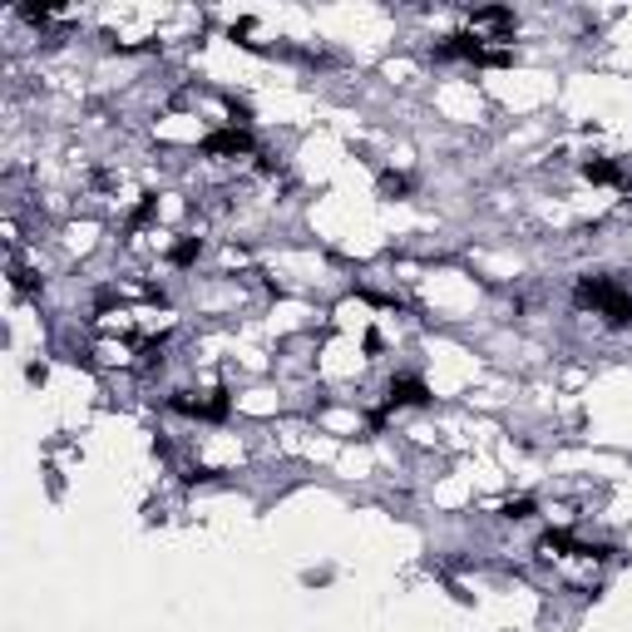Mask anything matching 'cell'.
I'll use <instances>...</instances> for the list:
<instances>
[{
    "label": "cell",
    "mask_w": 632,
    "mask_h": 632,
    "mask_svg": "<svg viewBox=\"0 0 632 632\" xmlns=\"http://www.w3.org/2000/svg\"><path fill=\"white\" fill-rule=\"evenodd\" d=\"M514 25H519V20H514L509 5H484V10L470 15V35L484 40V45H489V40H514Z\"/></svg>",
    "instance_id": "2"
},
{
    "label": "cell",
    "mask_w": 632,
    "mask_h": 632,
    "mask_svg": "<svg viewBox=\"0 0 632 632\" xmlns=\"http://www.w3.org/2000/svg\"><path fill=\"white\" fill-rule=\"evenodd\" d=\"M583 173H588L593 183H623V163H613V158H593Z\"/></svg>",
    "instance_id": "6"
},
{
    "label": "cell",
    "mask_w": 632,
    "mask_h": 632,
    "mask_svg": "<svg viewBox=\"0 0 632 632\" xmlns=\"http://www.w3.org/2000/svg\"><path fill=\"white\" fill-rule=\"evenodd\" d=\"M203 154H208V158L252 154V134H247V129H218V134H208V139H203Z\"/></svg>",
    "instance_id": "3"
},
{
    "label": "cell",
    "mask_w": 632,
    "mask_h": 632,
    "mask_svg": "<svg viewBox=\"0 0 632 632\" xmlns=\"http://www.w3.org/2000/svg\"><path fill=\"white\" fill-rule=\"evenodd\" d=\"M435 395L420 376H395L391 381V395H386V410H400V405H430Z\"/></svg>",
    "instance_id": "4"
},
{
    "label": "cell",
    "mask_w": 632,
    "mask_h": 632,
    "mask_svg": "<svg viewBox=\"0 0 632 632\" xmlns=\"http://www.w3.org/2000/svg\"><path fill=\"white\" fill-rule=\"evenodd\" d=\"M198 252H203V237H178V242L168 247V262H173V267H188V262H198Z\"/></svg>",
    "instance_id": "5"
},
{
    "label": "cell",
    "mask_w": 632,
    "mask_h": 632,
    "mask_svg": "<svg viewBox=\"0 0 632 632\" xmlns=\"http://www.w3.org/2000/svg\"><path fill=\"white\" fill-rule=\"evenodd\" d=\"M578 307L598 312L608 326H632V292L618 287L613 277H578Z\"/></svg>",
    "instance_id": "1"
},
{
    "label": "cell",
    "mask_w": 632,
    "mask_h": 632,
    "mask_svg": "<svg viewBox=\"0 0 632 632\" xmlns=\"http://www.w3.org/2000/svg\"><path fill=\"white\" fill-rule=\"evenodd\" d=\"M534 514V499H509L504 504V519H529Z\"/></svg>",
    "instance_id": "8"
},
{
    "label": "cell",
    "mask_w": 632,
    "mask_h": 632,
    "mask_svg": "<svg viewBox=\"0 0 632 632\" xmlns=\"http://www.w3.org/2000/svg\"><path fill=\"white\" fill-rule=\"evenodd\" d=\"M381 193H386V198H400V193H410V178H400V173H386V178H381Z\"/></svg>",
    "instance_id": "7"
}]
</instances>
